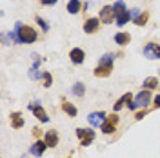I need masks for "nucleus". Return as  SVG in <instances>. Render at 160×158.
<instances>
[{
  "mask_svg": "<svg viewBox=\"0 0 160 158\" xmlns=\"http://www.w3.org/2000/svg\"><path fill=\"white\" fill-rule=\"evenodd\" d=\"M9 37L15 44H33L38 38V33L33 29L31 26H28V24L17 22L15 24V31H11Z\"/></svg>",
  "mask_w": 160,
  "mask_h": 158,
  "instance_id": "nucleus-1",
  "label": "nucleus"
},
{
  "mask_svg": "<svg viewBox=\"0 0 160 158\" xmlns=\"http://www.w3.org/2000/svg\"><path fill=\"white\" fill-rule=\"evenodd\" d=\"M113 60H115V57L113 55H104L102 58H100L98 66L95 67V71H93V75L95 77H109L111 71H113Z\"/></svg>",
  "mask_w": 160,
  "mask_h": 158,
  "instance_id": "nucleus-2",
  "label": "nucleus"
},
{
  "mask_svg": "<svg viewBox=\"0 0 160 158\" xmlns=\"http://www.w3.org/2000/svg\"><path fill=\"white\" fill-rule=\"evenodd\" d=\"M149 102H151V93L148 91V89H142L140 93H137L135 95V100H133V104H135V107L138 109V107H148L149 106Z\"/></svg>",
  "mask_w": 160,
  "mask_h": 158,
  "instance_id": "nucleus-3",
  "label": "nucleus"
},
{
  "mask_svg": "<svg viewBox=\"0 0 160 158\" xmlns=\"http://www.w3.org/2000/svg\"><path fill=\"white\" fill-rule=\"evenodd\" d=\"M77 136L80 138V144L84 146V147H88L93 144V140H95V131L93 129H82L78 127L77 129Z\"/></svg>",
  "mask_w": 160,
  "mask_h": 158,
  "instance_id": "nucleus-4",
  "label": "nucleus"
},
{
  "mask_svg": "<svg viewBox=\"0 0 160 158\" xmlns=\"http://www.w3.org/2000/svg\"><path fill=\"white\" fill-rule=\"evenodd\" d=\"M144 57L149 60H160V46L155 42H149L148 46H144Z\"/></svg>",
  "mask_w": 160,
  "mask_h": 158,
  "instance_id": "nucleus-5",
  "label": "nucleus"
},
{
  "mask_svg": "<svg viewBox=\"0 0 160 158\" xmlns=\"http://www.w3.org/2000/svg\"><path fill=\"white\" fill-rule=\"evenodd\" d=\"M117 124H118V115H109L108 120L104 122V126H102V133L104 135H111V133H115V129H117Z\"/></svg>",
  "mask_w": 160,
  "mask_h": 158,
  "instance_id": "nucleus-6",
  "label": "nucleus"
},
{
  "mask_svg": "<svg viewBox=\"0 0 160 158\" xmlns=\"http://www.w3.org/2000/svg\"><path fill=\"white\" fill-rule=\"evenodd\" d=\"M115 20H117V15H115L113 6H104V7L100 9V22L111 24V22H115Z\"/></svg>",
  "mask_w": 160,
  "mask_h": 158,
  "instance_id": "nucleus-7",
  "label": "nucleus"
},
{
  "mask_svg": "<svg viewBox=\"0 0 160 158\" xmlns=\"http://www.w3.org/2000/svg\"><path fill=\"white\" fill-rule=\"evenodd\" d=\"M88 120H89L91 126H95V127H102L104 122L108 120V116H106L104 111H95V113H91L89 116H88Z\"/></svg>",
  "mask_w": 160,
  "mask_h": 158,
  "instance_id": "nucleus-8",
  "label": "nucleus"
},
{
  "mask_svg": "<svg viewBox=\"0 0 160 158\" xmlns=\"http://www.w3.org/2000/svg\"><path fill=\"white\" fill-rule=\"evenodd\" d=\"M28 107H29L31 111H33V115L37 116V120H40V122H44V124H46V122H49V116L46 115V111H44V107L40 106L38 102H35V104H29Z\"/></svg>",
  "mask_w": 160,
  "mask_h": 158,
  "instance_id": "nucleus-9",
  "label": "nucleus"
},
{
  "mask_svg": "<svg viewBox=\"0 0 160 158\" xmlns=\"http://www.w3.org/2000/svg\"><path fill=\"white\" fill-rule=\"evenodd\" d=\"M100 27V18L97 17H93V18H88L84 22V31L88 33V35H93V33H97Z\"/></svg>",
  "mask_w": 160,
  "mask_h": 158,
  "instance_id": "nucleus-10",
  "label": "nucleus"
},
{
  "mask_svg": "<svg viewBox=\"0 0 160 158\" xmlns=\"http://www.w3.org/2000/svg\"><path fill=\"white\" fill-rule=\"evenodd\" d=\"M46 149H48L46 140H37V142L31 146V155H33V156H42V155L46 153Z\"/></svg>",
  "mask_w": 160,
  "mask_h": 158,
  "instance_id": "nucleus-11",
  "label": "nucleus"
},
{
  "mask_svg": "<svg viewBox=\"0 0 160 158\" xmlns=\"http://www.w3.org/2000/svg\"><path fill=\"white\" fill-rule=\"evenodd\" d=\"M44 140H46V144H48V147H57L58 146V133L55 131V129H51V131H48L46 133V136H44Z\"/></svg>",
  "mask_w": 160,
  "mask_h": 158,
  "instance_id": "nucleus-12",
  "label": "nucleus"
},
{
  "mask_svg": "<svg viewBox=\"0 0 160 158\" xmlns=\"http://www.w3.org/2000/svg\"><path fill=\"white\" fill-rule=\"evenodd\" d=\"M69 58H71V62H73V64H77V66H78V64H82V62H84V58H86V53L80 49V47H73V49L69 51Z\"/></svg>",
  "mask_w": 160,
  "mask_h": 158,
  "instance_id": "nucleus-13",
  "label": "nucleus"
},
{
  "mask_svg": "<svg viewBox=\"0 0 160 158\" xmlns=\"http://www.w3.org/2000/svg\"><path fill=\"white\" fill-rule=\"evenodd\" d=\"M133 98H135V96H133L131 93H126V95H122V96H120V98L115 102V106H113V111H120V109L124 107V106H128V102H129V100H133Z\"/></svg>",
  "mask_w": 160,
  "mask_h": 158,
  "instance_id": "nucleus-14",
  "label": "nucleus"
},
{
  "mask_svg": "<svg viewBox=\"0 0 160 158\" xmlns=\"http://www.w3.org/2000/svg\"><path fill=\"white\" fill-rule=\"evenodd\" d=\"M66 7H68V13L77 15V13H80V9H82V4H80V0H69Z\"/></svg>",
  "mask_w": 160,
  "mask_h": 158,
  "instance_id": "nucleus-15",
  "label": "nucleus"
},
{
  "mask_svg": "<svg viewBox=\"0 0 160 158\" xmlns=\"http://www.w3.org/2000/svg\"><path fill=\"white\" fill-rule=\"evenodd\" d=\"M62 111H64V113H66V115H69L71 118H73V116H77V115H78V111H77V107H75V106H73V104H69V102H66V100H64V102H62Z\"/></svg>",
  "mask_w": 160,
  "mask_h": 158,
  "instance_id": "nucleus-16",
  "label": "nucleus"
},
{
  "mask_svg": "<svg viewBox=\"0 0 160 158\" xmlns=\"http://www.w3.org/2000/svg\"><path fill=\"white\" fill-rule=\"evenodd\" d=\"M129 20H131V13H129V11H124V13L117 15V20H115V22H117V26H118V27H122V26H126Z\"/></svg>",
  "mask_w": 160,
  "mask_h": 158,
  "instance_id": "nucleus-17",
  "label": "nucleus"
},
{
  "mask_svg": "<svg viewBox=\"0 0 160 158\" xmlns=\"http://www.w3.org/2000/svg\"><path fill=\"white\" fill-rule=\"evenodd\" d=\"M115 42H117L118 46H126V44L131 42V35L129 33H117V35H115Z\"/></svg>",
  "mask_w": 160,
  "mask_h": 158,
  "instance_id": "nucleus-18",
  "label": "nucleus"
},
{
  "mask_svg": "<svg viewBox=\"0 0 160 158\" xmlns=\"http://www.w3.org/2000/svg\"><path fill=\"white\" fill-rule=\"evenodd\" d=\"M11 126H13V129L24 127V120H22V115L20 113H13L11 115Z\"/></svg>",
  "mask_w": 160,
  "mask_h": 158,
  "instance_id": "nucleus-19",
  "label": "nucleus"
},
{
  "mask_svg": "<svg viewBox=\"0 0 160 158\" xmlns=\"http://www.w3.org/2000/svg\"><path fill=\"white\" fill-rule=\"evenodd\" d=\"M142 86L148 89V91H151V89L158 87V78H155V77H148V78L144 80V84H142Z\"/></svg>",
  "mask_w": 160,
  "mask_h": 158,
  "instance_id": "nucleus-20",
  "label": "nucleus"
},
{
  "mask_svg": "<svg viewBox=\"0 0 160 158\" xmlns=\"http://www.w3.org/2000/svg\"><path fill=\"white\" fill-rule=\"evenodd\" d=\"M71 93H73L75 96H84V95H86V86H84L82 82H77V84L73 86V89H71Z\"/></svg>",
  "mask_w": 160,
  "mask_h": 158,
  "instance_id": "nucleus-21",
  "label": "nucleus"
},
{
  "mask_svg": "<svg viewBox=\"0 0 160 158\" xmlns=\"http://www.w3.org/2000/svg\"><path fill=\"white\" fill-rule=\"evenodd\" d=\"M148 20H149V13H148V11H142V13L138 15V18H135L133 22H135L137 26L142 27V26H146V24H148Z\"/></svg>",
  "mask_w": 160,
  "mask_h": 158,
  "instance_id": "nucleus-22",
  "label": "nucleus"
},
{
  "mask_svg": "<svg viewBox=\"0 0 160 158\" xmlns=\"http://www.w3.org/2000/svg\"><path fill=\"white\" fill-rule=\"evenodd\" d=\"M113 9H115V15H120V13L128 11V9H126V2H124V0H118V2H115V4H113Z\"/></svg>",
  "mask_w": 160,
  "mask_h": 158,
  "instance_id": "nucleus-23",
  "label": "nucleus"
},
{
  "mask_svg": "<svg viewBox=\"0 0 160 158\" xmlns=\"http://www.w3.org/2000/svg\"><path fill=\"white\" fill-rule=\"evenodd\" d=\"M42 78H44V87H51V84H53V77H51L49 71H44V73H42Z\"/></svg>",
  "mask_w": 160,
  "mask_h": 158,
  "instance_id": "nucleus-24",
  "label": "nucleus"
},
{
  "mask_svg": "<svg viewBox=\"0 0 160 158\" xmlns=\"http://www.w3.org/2000/svg\"><path fill=\"white\" fill-rule=\"evenodd\" d=\"M37 24L42 27V31H44V33H48V31H49V24L42 18V17H37Z\"/></svg>",
  "mask_w": 160,
  "mask_h": 158,
  "instance_id": "nucleus-25",
  "label": "nucleus"
},
{
  "mask_svg": "<svg viewBox=\"0 0 160 158\" xmlns=\"http://www.w3.org/2000/svg\"><path fill=\"white\" fill-rule=\"evenodd\" d=\"M129 13H131V20H135V18H138V15L142 13V11H140L138 7H133V9L129 11Z\"/></svg>",
  "mask_w": 160,
  "mask_h": 158,
  "instance_id": "nucleus-26",
  "label": "nucleus"
},
{
  "mask_svg": "<svg viewBox=\"0 0 160 158\" xmlns=\"http://www.w3.org/2000/svg\"><path fill=\"white\" fill-rule=\"evenodd\" d=\"M146 115H148V111H146V109H142V111H138V113L135 115V118H137V120H142Z\"/></svg>",
  "mask_w": 160,
  "mask_h": 158,
  "instance_id": "nucleus-27",
  "label": "nucleus"
},
{
  "mask_svg": "<svg viewBox=\"0 0 160 158\" xmlns=\"http://www.w3.org/2000/svg\"><path fill=\"white\" fill-rule=\"evenodd\" d=\"M57 2H58V0H40V4H42V6H55Z\"/></svg>",
  "mask_w": 160,
  "mask_h": 158,
  "instance_id": "nucleus-28",
  "label": "nucleus"
},
{
  "mask_svg": "<svg viewBox=\"0 0 160 158\" xmlns=\"http://www.w3.org/2000/svg\"><path fill=\"white\" fill-rule=\"evenodd\" d=\"M153 104H155V107H157V109L160 107V95H158V96H155V98H153Z\"/></svg>",
  "mask_w": 160,
  "mask_h": 158,
  "instance_id": "nucleus-29",
  "label": "nucleus"
}]
</instances>
